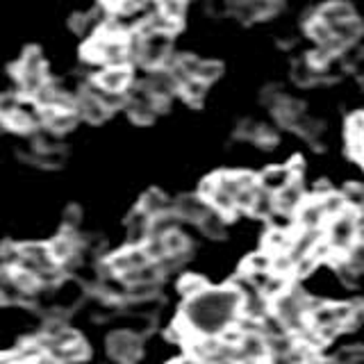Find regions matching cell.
I'll return each mask as SVG.
<instances>
[{
    "instance_id": "obj_15",
    "label": "cell",
    "mask_w": 364,
    "mask_h": 364,
    "mask_svg": "<svg viewBox=\"0 0 364 364\" xmlns=\"http://www.w3.org/2000/svg\"><path fill=\"white\" fill-rule=\"evenodd\" d=\"M128 244L130 246H144L151 237V216H148L141 208H136L130 216H128Z\"/></svg>"
},
{
    "instance_id": "obj_13",
    "label": "cell",
    "mask_w": 364,
    "mask_h": 364,
    "mask_svg": "<svg viewBox=\"0 0 364 364\" xmlns=\"http://www.w3.org/2000/svg\"><path fill=\"white\" fill-rule=\"evenodd\" d=\"M294 216H296V228H310V230H318V228H323L328 221L316 196H312L310 200L305 198Z\"/></svg>"
},
{
    "instance_id": "obj_23",
    "label": "cell",
    "mask_w": 364,
    "mask_h": 364,
    "mask_svg": "<svg viewBox=\"0 0 364 364\" xmlns=\"http://www.w3.org/2000/svg\"><path fill=\"white\" fill-rule=\"evenodd\" d=\"M316 198H318V203H321V210L326 214V219H333V216H337L346 210V200L341 193L328 191V193H323V196H316Z\"/></svg>"
},
{
    "instance_id": "obj_31",
    "label": "cell",
    "mask_w": 364,
    "mask_h": 364,
    "mask_svg": "<svg viewBox=\"0 0 364 364\" xmlns=\"http://www.w3.org/2000/svg\"><path fill=\"white\" fill-rule=\"evenodd\" d=\"M205 89H208V85L200 82V80H187V82L180 87V91L185 94V98L191 100V102H200L205 98Z\"/></svg>"
},
{
    "instance_id": "obj_33",
    "label": "cell",
    "mask_w": 364,
    "mask_h": 364,
    "mask_svg": "<svg viewBox=\"0 0 364 364\" xmlns=\"http://www.w3.org/2000/svg\"><path fill=\"white\" fill-rule=\"evenodd\" d=\"M348 139H364V112L353 114L348 119Z\"/></svg>"
},
{
    "instance_id": "obj_16",
    "label": "cell",
    "mask_w": 364,
    "mask_h": 364,
    "mask_svg": "<svg viewBox=\"0 0 364 364\" xmlns=\"http://www.w3.org/2000/svg\"><path fill=\"white\" fill-rule=\"evenodd\" d=\"M296 176L291 173L289 164H282V166H269L262 171V176L257 178V185L262 189H267L271 193H278L284 185H289Z\"/></svg>"
},
{
    "instance_id": "obj_20",
    "label": "cell",
    "mask_w": 364,
    "mask_h": 364,
    "mask_svg": "<svg viewBox=\"0 0 364 364\" xmlns=\"http://www.w3.org/2000/svg\"><path fill=\"white\" fill-rule=\"evenodd\" d=\"M139 208L151 216H157V214H164L171 210V200L166 198V193L164 191H159V189H148L141 200H139Z\"/></svg>"
},
{
    "instance_id": "obj_18",
    "label": "cell",
    "mask_w": 364,
    "mask_h": 364,
    "mask_svg": "<svg viewBox=\"0 0 364 364\" xmlns=\"http://www.w3.org/2000/svg\"><path fill=\"white\" fill-rule=\"evenodd\" d=\"M46 358L53 360V362H77V360H87L89 358V348L82 339H75V341H68L64 346H55L46 353Z\"/></svg>"
},
{
    "instance_id": "obj_27",
    "label": "cell",
    "mask_w": 364,
    "mask_h": 364,
    "mask_svg": "<svg viewBox=\"0 0 364 364\" xmlns=\"http://www.w3.org/2000/svg\"><path fill=\"white\" fill-rule=\"evenodd\" d=\"M318 77H321V71H318L316 66H312L310 60H303V62H299L294 66V80L299 85H303V87L314 85Z\"/></svg>"
},
{
    "instance_id": "obj_14",
    "label": "cell",
    "mask_w": 364,
    "mask_h": 364,
    "mask_svg": "<svg viewBox=\"0 0 364 364\" xmlns=\"http://www.w3.org/2000/svg\"><path fill=\"white\" fill-rule=\"evenodd\" d=\"M28 291L21 287L16 280L14 269H0V305H9V303H21L28 299Z\"/></svg>"
},
{
    "instance_id": "obj_28",
    "label": "cell",
    "mask_w": 364,
    "mask_h": 364,
    "mask_svg": "<svg viewBox=\"0 0 364 364\" xmlns=\"http://www.w3.org/2000/svg\"><path fill=\"white\" fill-rule=\"evenodd\" d=\"M341 196L346 200V208L355 212L364 208V185H360V182H348L344 191H341Z\"/></svg>"
},
{
    "instance_id": "obj_7",
    "label": "cell",
    "mask_w": 364,
    "mask_h": 364,
    "mask_svg": "<svg viewBox=\"0 0 364 364\" xmlns=\"http://www.w3.org/2000/svg\"><path fill=\"white\" fill-rule=\"evenodd\" d=\"M269 360L267 337L253 330V333H244L237 344V362H262Z\"/></svg>"
},
{
    "instance_id": "obj_4",
    "label": "cell",
    "mask_w": 364,
    "mask_h": 364,
    "mask_svg": "<svg viewBox=\"0 0 364 364\" xmlns=\"http://www.w3.org/2000/svg\"><path fill=\"white\" fill-rule=\"evenodd\" d=\"M107 353L112 360L123 362V364H132L141 358L144 344H141V335L132 333V330L123 328V330H114L107 337Z\"/></svg>"
},
{
    "instance_id": "obj_17",
    "label": "cell",
    "mask_w": 364,
    "mask_h": 364,
    "mask_svg": "<svg viewBox=\"0 0 364 364\" xmlns=\"http://www.w3.org/2000/svg\"><path fill=\"white\" fill-rule=\"evenodd\" d=\"M314 16L321 18L330 28V26H337V23L350 18V16H355V7H353L350 3H346V0H330V3L318 7V11Z\"/></svg>"
},
{
    "instance_id": "obj_2",
    "label": "cell",
    "mask_w": 364,
    "mask_h": 364,
    "mask_svg": "<svg viewBox=\"0 0 364 364\" xmlns=\"http://www.w3.org/2000/svg\"><path fill=\"white\" fill-rule=\"evenodd\" d=\"M16 80H18V87L26 91L28 96H34L46 82H48V75H46V60L37 48H30L21 57L18 68H16Z\"/></svg>"
},
{
    "instance_id": "obj_19",
    "label": "cell",
    "mask_w": 364,
    "mask_h": 364,
    "mask_svg": "<svg viewBox=\"0 0 364 364\" xmlns=\"http://www.w3.org/2000/svg\"><path fill=\"white\" fill-rule=\"evenodd\" d=\"M198 228L205 237L210 239H221L225 237V230H228V216L219 210H214L210 205V210L203 214V219L198 221Z\"/></svg>"
},
{
    "instance_id": "obj_34",
    "label": "cell",
    "mask_w": 364,
    "mask_h": 364,
    "mask_svg": "<svg viewBox=\"0 0 364 364\" xmlns=\"http://www.w3.org/2000/svg\"><path fill=\"white\" fill-rule=\"evenodd\" d=\"M82 223V210L77 208V205H71V208H66L64 212V225L66 230H77V225Z\"/></svg>"
},
{
    "instance_id": "obj_22",
    "label": "cell",
    "mask_w": 364,
    "mask_h": 364,
    "mask_svg": "<svg viewBox=\"0 0 364 364\" xmlns=\"http://www.w3.org/2000/svg\"><path fill=\"white\" fill-rule=\"evenodd\" d=\"M291 235H294V230H278V228H271L264 237V250L271 255L287 250L291 244Z\"/></svg>"
},
{
    "instance_id": "obj_21",
    "label": "cell",
    "mask_w": 364,
    "mask_h": 364,
    "mask_svg": "<svg viewBox=\"0 0 364 364\" xmlns=\"http://www.w3.org/2000/svg\"><path fill=\"white\" fill-rule=\"evenodd\" d=\"M273 210H276V196H273L271 191L257 187L255 198H253V203H250L248 212H250V214H255V216H259V219H269Z\"/></svg>"
},
{
    "instance_id": "obj_10",
    "label": "cell",
    "mask_w": 364,
    "mask_h": 364,
    "mask_svg": "<svg viewBox=\"0 0 364 364\" xmlns=\"http://www.w3.org/2000/svg\"><path fill=\"white\" fill-rule=\"evenodd\" d=\"M75 112L89 123H102L109 117V109L102 105V100L94 94V89L87 87L82 94L75 98Z\"/></svg>"
},
{
    "instance_id": "obj_25",
    "label": "cell",
    "mask_w": 364,
    "mask_h": 364,
    "mask_svg": "<svg viewBox=\"0 0 364 364\" xmlns=\"http://www.w3.org/2000/svg\"><path fill=\"white\" fill-rule=\"evenodd\" d=\"M294 128L299 130V134L305 136L307 141H316L318 136L323 134V123H321V121H316V119L305 117V114H303V117H301L299 121L294 123Z\"/></svg>"
},
{
    "instance_id": "obj_1",
    "label": "cell",
    "mask_w": 364,
    "mask_h": 364,
    "mask_svg": "<svg viewBox=\"0 0 364 364\" xmlns=\"http://www.w3.org/2000/svg\"><path fill=\"white\" fill-rule=\"evenodd\" d=\"M239 307H242V291L235 284L223 289L205 287L200 294L185 301L180 318L193 335H221L239 316Z\"/></svg>"
},
{
    "instance_id": "obj_32",
    "label": "cell",
    "mask_w": 364,
    "mask_h": 364,
    "mask_svg": "<svg viewBox=\"0 0 364 364\" xmlns=\"http://www.w3.org/2000/svg\"><path fill=\"white\" fill-rule=\"evenodd\" d=\"M0 259H3V264L9 267V269H16L18 267V259H21V246L18 244H3L0 246Z\"/></svg>"
},
{
    "instance_id": "obj_9",
    "label": "cell",
    "mask_w": 364,
    "mask_h": 364,
    "mask_svg": "<svg viewBox=\"0 0 364 364\" xmlns=\"http://www.w3.org/2000/svg\"><path fill=\"white\" fill-rule=\"evenodd\" d=\"M210 210V203L205 200L200 193H189V196H180L178 200L171 203V212H173L180 221L198 223L203 214Z\"/></svg>"
},
{
    "instance_id": "obj_26",
    "label": "cell",
    "mask_w": 364,
    "mask_h": 364,
    "mask_svg": "<svg viewBox=\"0 0 364 364\" xmlns=\"http://www.w3.org/2000/svg\"><path fill=\"white\" fill-rule=\"evenodd\" d=\"M157 11L162 16L180 23L187 11V0H157Z\"/></svg>"
},
{
    "instance_id": "obj_29",
    "label": "cell",
    "mask_w": 364,
    "mask_h": 364,
    "mask_svg": "<svg viewBox=\"0 0 364 364\" xmlns=\"http://www.w3.org/2000/svg\"><path fill=\"white\" fill-rule=\"evenodd\" d=\"M335 362H344V364H355L364 362V344H350V346H341L335 355Z\"/></svg>"
},
{
    "instance_id": "obj_3",
    "label": "cell",
    "mask_w": 364,
    "mask_h": 364,
    "mask_svg": "<svg viewBox=\"0 0 364 364\" xmlns=\"http://www.w3.org/2000/svg\"><path fill=\"white\" fill-rule=\"evenodd\" d=\"M159 107H162V102L153 96V91L144 82L139 87L125 91V109H128V117L134 123H139V125L153 123Z\"/></svg>"
},
{
    "instance_id": "obj_12",
    "label": "cell",
    "mask_w": 364,
    "mask_h": 364,
    "mask_svg": "<svg viewBox=\"0 0 364 364\" xmlns=\"http://www.w3.org/2000/svg\"><path fill=\"white\" fill-rule=\"evenodd\" d=\"M276 196V210L280 212H289L296 214V210L301 208V203L305 200V187H303V180L301 178H294L289 185H284Z\"/></svg>"
},
{
    "instance_id": "obj_24",
    "label": "cell",
    "mask_w": 364,
    "mask_h": 364,
    "mask_svg": "<svg viewBox=\"0 0 364 364\" xmlns=\"http://www.w3.org/2000/svg\"><path fill=\"white\" fill-rule=\"evenodd\" d=\"M205 287H208V280L203 276H196V273H185L178 282V291L185 296V299H191V296L200 294Z\"/></svg>"
},
{
    "instance_id": "obj_8",
    "label": "cell",
    "mask_w": 364,
    "mask_h": 364,
    "mask_svg": "<svg viewBox=\"0 0 364 364\" xmlns=\"http://www.w3.org/2000/svg\"><path fill=\"white\" fill-rule=\"evenodd\" d=\"M96 85L105 91H117V94H125L132 85V68L130 64L121 66H105L96 75Z\"/></svg>"
},
{
    "instance_id": "obj_5",
    "label": "cell",
    "mask_w": 364,
    "mask_h": 364,
    "mask_svg": "<svg viewBox=\"0 0 364 364\" xmlns=\"http://www.w3.org/2000/svg\"><path fill=\"white\" fill-rule=\"evenodd\" d=\"M144 85L153 91V96L162 102H168L173 98L178 91H180V80L176 77V73L171 71V66H155V68H148V77L144 80Z\"/></svg>"
},
{
    "instance_id": "obj_11",
    "label": "cell",
    "mask_w": 364,
    "mask_h": 364,
    "mask_svg": "<svg viewBox=\"0 0 364 364\" xmlns=\"http://www.w3.org/2000/svg\"><path fill=\"white\" fill-rule=\"evenodd\" d=\"M48 248H50V255L55 257L57 264L68 267L80 253V242H77V237H75L73 230H66L62 235H57L48 244Z\"/></svg>"
},
{
    "instance_id": "obj_6",
    "label": "cell",
    "mask_w": 364,
    "mask_h": 364,
    "mask_svg": "<svg viewBox=\"0 0 364 364\" xmlns=\"http://www.w3.org/2000/svg\"><path fill=\"white\" fill-rule=\"evenodd\" d=\"M146 262H151V255L146 253V248L144 246H130L128 244V248L119 250V253H114L107 259V269L112 273H117V276H123V273L144 267Z\"/></svg>"
},
{
    "instance_id": "obj_30",
    "label": "cell",
    "mask_w": 364,
    "mask_h": 364,
    "mask_svg": "<svg viewBox=\"0 0 364 364\" xmlns=\"http://www.w3.org/2000/svg\"><path fill=\"white\" fill-rule=\"evenodd\" d=\"M269 271H271V253H267V250L250 255L244 264V273H269Z\"/></svg>"
}]
</instances>
